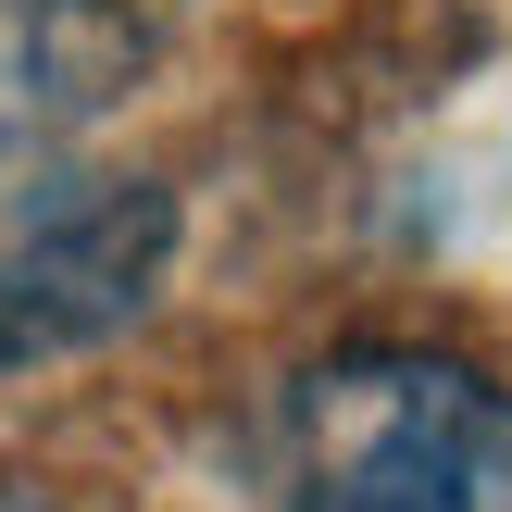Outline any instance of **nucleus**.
<instances>
[{"label": "nucleus", "instance_id": "1", "mask_svg": "<svg viewBox=\"0 0 512 512\" xmlns=\"http://www.w3.org/2000/svg\"><path fill=\"white\" fill-rule=\"evenodd\" d=\"M263 512H512V388L463 350H325L263 438Z\"/></svg>", "mask_w": 512, "mask_h": 512}, {"label": "nucleus", "instance_id": "2", "mask_svg": "<svg viewBox=\"0 0 512 512\" xmlns=\"http://www.w3.org/2000/svg\"><path fill=\"white\" fill-rule=\"evenodd\" d=\"M163 263H175V200L138 175H88V188H50L38 213H13L0 225V375L138 325Z\"/></svg>", "mask_w": 512, "mask_h": 512}, {"label": "nucleus", "instance_id": "3", "mask_svg": "<svg viewBox=\"0 0 512 512\" xmlns=\"http://www.w3.org/2000/svg\"><path fill=\"white\" fill-rule=\"evenodd\" d=\"M188 0H0V150L100 125L175 50Z\"/></svg>", "mask_w": 512, "mask_h": 512}]
</instances>
